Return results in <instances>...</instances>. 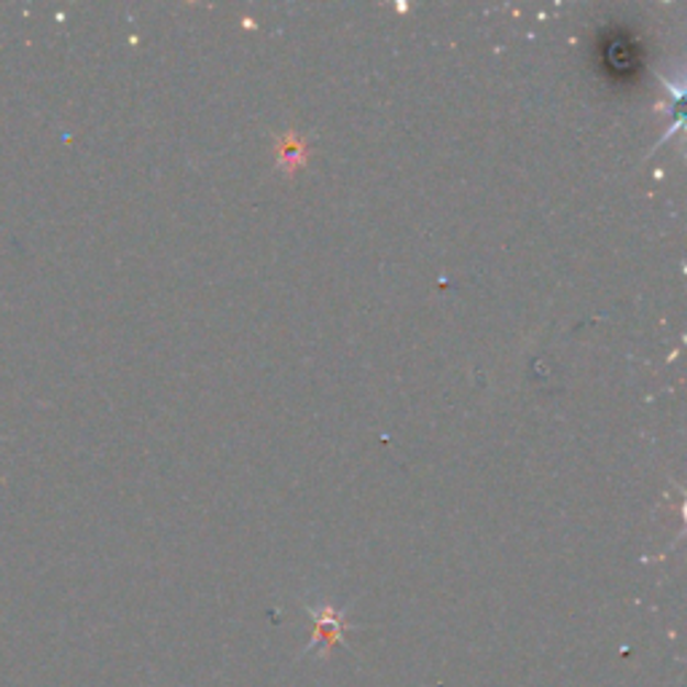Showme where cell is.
Returning a JSON list of instances; mask_svg holds the SVG:
<instances>
[{
  "mask_svg": "<svg viewBox=\"0 0 687 687\" xmlns=\"http://www.w3.org/2000/svg\"><path fill=\"white\" fill-rule=\"evenodd\" d=\"M309 162V145L307 140L296 132H288L277 140V167L282 169L285 175H296L298 169L307 167Z\"/></svg>",
  "mask_w": 687,
  "mask_h": 687,
  "instance_id": "cell-2",
  "label": "cell"
},
{
  "mask_svg": "<svg viewBox=\"0 0 687 687\" xmlns=\"http://www.w3.org/2000/svg\"><path fill=\"white\" fill-rule=\"evenodd\" d=\"M309 612H312L314 618V640L312 644H309L307 653H314V650H320L322 655L328 653V650L333 647L339 640H342L346 623H344V612L336 610V607L331 605H309Z\"/></svg>",
  "mask_w": 687,
  "mask_h": 687,
  "instance_id": "cell-1",
  "label": "cell"
}]
</instances>
